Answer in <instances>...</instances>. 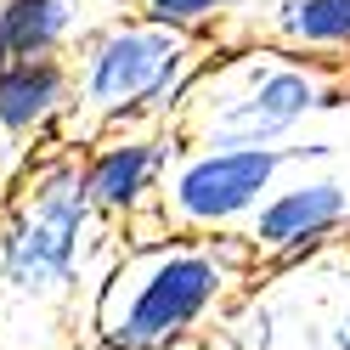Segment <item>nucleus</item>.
Instances as JSON below:
<instances>
[{
  "label": "nucleus",
  "mask_w": 350,
  "mask_h": 350,
  "mask_svg": "<svg viewBox=\"0 0 350 350\" xmlns=\"http://www.w3.org/2000/svg\"><path fill=\"white\" fill-rule=\"evenodd\" d=\"M124 232L85 198L79 147H46L0 204V350H79Z\"/></svg>",
  "instance_id": "nucleus-1"
},
{
  "label": "nucleus",
  "mask_w": 350,
  "mask_h": 350,
  "mask_svg": "<svg viewBox=\"0 0 350 350\" xmlns=\"http://www.w3.org/2000/svg\"><path fill=\"white\" fill-rule=\"evenodd\" d=\"M260 282L243 237H124L107 266L85 339L96 350H192Z\"/></svg>",
  "instance_id": "nucleus-2"
},
{
  "label": "nucleus",
  "mask_w": 350,
  "mask_h": 350,
  "mask_svg": "<svg viewBox=\"0 0 350 350\" xmlns=\"http://www.w3.org/2000/svg\"><path fill=\"white\" fill-rule=\"evenodd\" d=\"M339 68L260 40H221L175 119L187 147H288L311 119L339 107Z\"/></svg>",
  "instance_id": "nucleus-3"
},
{
  "label": "nucleus",
  "mask_w": 350,
  "mask_h": 350,
  "mask_svg": "<svg viewBox=\"0 0 350 350\" xmlns=\"http://www.w3.org/2000/svg\"><path fill=\"white\" fill-rule=\"evenodd\" d=\"M215 46L170 34L136 12H113L79 34L68 51L74 68V119L68 142H91L124 124H175Z\"/></svg>",
  "instance_id": "nucleus-4"
},
{
  "label": "nucleus",
  "mask_w": 350,
  "mask_h": 350,
  "mask_svg": "<svg viewBox=\"0 0 350 350\" xmlns=\"http://www.w3.org/2000/svg\"><path fill=\"white\" fill-rule=\"evenodd\" d=\"M317 147H187L175 152L159 192V226L181 237H237L254 209L282 187V175L305 159H322Z\"/></svg>",
  "instance_id": "nucleus-5"
},
{
  "label": "nucleus",
  "mask_w": 350,
  "mask_h": 350,
  "mask_svg": "<svg viewBox=\"0 0 350 350\" xmlns=\"http://www.w3.org/2000/svg\"><path fill=\"white\" fill-rule=\"evenodd\" d=\"M327 254L271 271V288L254 282L215 334L232 350H350V260Z\"/></svg>",
  "instance_id": "nucleus-6"
},
{
  "label": "nucleus",
  "mask_w": 350,
  "mask_h": 350,
  "mask_svg": "<svg viewBox=\"0 0 350 350\" xmlns=\"http://www.w3.org/2000/svg\"><path fill=\"white\" fill-rule=\"evenodd\" d=\"M175 152H181L175 124H124V130H102V136L79 142V170H85L91 209L107 226H119L124 237L164 232L159 192H164Z\"/></svg>",
  "instance_id": "nucleus-7"
},
{
  "label": "nucleus",
  "mask_w": 350,
  "mask_h": 350,
  "mask_svg": "<svg viewBox=\"0 0 350 350\" xmlns=\"http://www.w3.org/2000/svg\"><path fill=\"white\" fill-rule=\"evenodd\" d=\"M345 232H350V181L327 170H305L294 181H282L237 237L260 271H294L305 260L327 254Z\"/></svg>",
  "instance_id": "nucleus-8"
},
{
  "label": "nucleus",
  "mask_w": 350,
  "mask_h": 350,
  "mask_svg": "<svg viewBox=\"0 0 350 350\" xmlns=\"http://www.w3.org/2000/svg\"><path fill=\"white\" fill-rule=\"evenodd\" d=\"M68 119H74V68H68V57L6 62L0 68V181L17 187V175L46 147L68 142Z\"/></svg>",
  "instance_id": "nucleus-9"
},
{
  "label": "nucleus",
  "mask_w": 350,
  "mask_h": 350,
  "mask_svg": "<svg viewBox=\"0 0 350 350\" xmlns=\"http://www.w3.org/2000/svg\"><path fill=\"white\" fill-rule=\"evenodd\" d=\"M249 40L311 62H350V0H266V12L249 17Z\"/></svg>",
  "instance_id": "nucleus-10"
},
{
  "label": "nucleus",
  "mask_w": 350,
  "mask_h": 350,
  "mask_svg": "<svg viewBox=\"0 0 350 350\" xmlns=\"http://www.w3.org/2000/svg\"><path fill=\"white\" fill-rule=\"evenodd\" d=\"M85 29V0H0V68L29 57H68Z\"/></svg>",
  "instance_id": "nucleus-11"
},
{
  "label": "nucleus",
  "mask_w": 350,
  "mask_h": 350,
  "mask_svg": "<svg viewBox=\"0 0 350 350\" xmlns=\"http://www.w3.org/2000/svg\"><path fill=\"white\" fill-rule=\"evenodd\" d=\"M249 0H130V12L159 23L170 34H187V40H204V46H221V34Z\"/></svg>",
  "instance_id": "nucleus-12"
},
{
  "label": "nucleus",
  "mask_w": 350,
  "mask_h": 350,
  "mask_svg": "<svg viewBox=\"0 0 350 350\" xmlns=\"http://www.w3.org/2000/svg\"><path fill=\"white\" fill-rule=\"evenodd\" d=\"M6 192H12V187H6V181H0V204H6Z\"/></svg>",
  "instance_id": "nucleus-13"
}]
</instances>
